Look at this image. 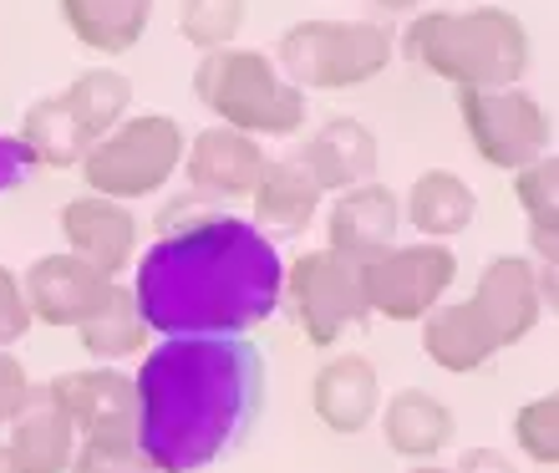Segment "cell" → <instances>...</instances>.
I'll list each match as a JSON object with an SVG mask.
<instances>
[{
	"label": "cell",
	"instance_id": "ac0fdd59",
	"mask_svg": "<svg viewBox=\"0 0 559 473\" xmlns=\"http://www.w3.org/2000/svg\"><path fill=\"white\" fill-rule=\"evenodd\" d=\"M254 229H265V235H300L310 220H316V209H321V184L310 178L306 158L290 153V158H275L260 168V184H254Z\"/></svg>",
	"mask_w": 559,
	"mask_h": 473
},
{
	"label": "cell",
	"instance_id": "1f68e13d",
	"mask_svg": "<svg viewBox=\"0 0 559 473\" xmlns=\"http://www.w3.org/2000/svg\"><path fill=\"white\" fill-rule=\"evenodd\" d=\"M26 367L15 362L11 352H0V428L21 413V402H26Z\"/></svg>",
	"mask_w": 559,
	"mask_h": 473
},
{
	"label": "cell",
	"instance_id": "f546056e",
	"mask_svg": "<svg viewBox=\"0 0 559 473\" xmlns=\"http://www.w3.org/2000/svg\"><path fill=\"white\" fill-rule=\"evenodd\" d=\"M67 473H158L133 438H82Z\"/></svg>",
	"mask_w": 559,
	"mask_h": 473
},
{
	"label": "cell",
	"instance_id": "83f0119b",
	"mask_svg": "<svg viewBox=\"0 0 559 473\" xmlns=\"http://www.w3.org/2000/svg\"><path fill=\"white\" fill-rule=\"evenodd\" d=\"M245 26V0H183L178 5V31L199 51H224Z\"/></svg>",
	"mask_w": 559,
	"mask_h": 473
},
{
	"label": "cell",
	"instance_id": "4fadbf2b",
	"mask_svg": "<svg viewBox=\"0 0 559 473\" xmlns=\"http://www.w3.org/2000/svg\"><path fill=\"white\" fill-rule=\"evenodd\" d=\"M397 229H402L397 193L377 189V184H356V189H346L336 204H331V220H325L331 245H325V250L367 265V260H377L382 250L397 245Z\"/></svg>",
	"mask_w": 559,
	"mask_h": 473
},
{
	"label": "cell",
	"instance_id": "8fae6325",
	"mask_svg": "<svg viewBox=\"0 0 559 473\" xmlns=\"http://www.w3.org/2000/svg\"><path fill=\"white\" fill-rule=\"evenodd\" d=\"M112 285L103 270H92L87 260H76V255H41L36 265L26 270V285H21V296H26V311L31 321H46V326H82L87 316H97L112 296Z\"/></svg>",
	"mask_w": 559,
	"mask_h": 473
},
{
	"label": "cell",
	"instance_id": "e0dca14e",
	"mask_svg": "<svg viewBox=\"0 0 559 473\" xmlns=\"http://www.w3.org/2000/svg\"><path fill=\"white\" fill-rule=\"evenodd\" d=\"M310 402L331 433H361L382 407V382L367 356H331L316 382H310Z\"/></svg>",
	"mask_w": 559,
	"mask_h": 473
},
{
	"label": "cell",
	"instance_id": "7a4b0ae2",
	"mask_svg": "<svg viewBox=\"0 0 559 473\" xmlns=\"http://www.w3.org/2000/svg\"><path fill=\"white\" fill-rule=\"evenodd\" d=\"M128 291L138 321L158 336H245L280 311L285 265L250 220L204 214L143 250Z\"/></svg>",
	"mask_w": 559,
	"mask_h": 473
},
{
	"label": "cell",
	"instance_id": "6da1fadb",
	"mask_svg": "<svg viewBox=\"0 0 559 473\" xmlns=\"http://www.w3.org/2000/svg\"><path fill=\"white\" fill-rule=\"evenodd\" d=\"M138 448L158 473H204L265 413V356L250 336H163L133 377Z\"/></svg>",
	"mask_w": 559,
	"mask_h": 473
},
{
	"label": "cell",
	"instance_id": "52a82bcc",
	"mask_svg": "<svg viewBox=\"0 0 559 473\" xmlns=\"http://www.w3.org/2000/svg\"><path fill=\"white\" fill-rule=\"evenodd\" d=\"M457 281V255L438 239H417V245H392L377 260L361 265V296L367 311L386 321H423L448 285Z\"/></svg>",
	"mask_w": 559,
	"mask_h": 473
},
{
	"label": "cell",
	"instance_id": "9a60e30c",
	"mask_svg": "<svg viewBox=\"0 0 559 473\" xmlns=\"http://www.w3.org/2000/svg\"><path fill=\"white\" fill-rule=\"evenodd\" d=\"M265 168L260 138L235 128H204L189 149V184L204 199H250Z\"/></svg>",
	"mask_w": 559,
	"mask_h": 473
},
{
	"label": "cell",
	"instance_id": "cb8c5ba5",
	"mask_svg": "<svg viewBox=\"0 0 559 473\" xmlns=\"http://www.w3.org/2000/svg\"><path fill=\"white\" fill-rule=\"evenodd\" d=\"M57 97L67 103V113H72V122L82 128V138H87V143H103V138L122 122V113L133 107V87H128V76L107 72V67L82 72L72 87L57 92Z\"/></svg>",
	"mask_w": 559,
	"mask_h": 473
},
{
	"label": "cell",
	"instance_id": "2e32d148",
	"mask_svg": "<svg viewBox=\"0 0 559 473\" xmlns=\"http://www.w3.org/2000/svg\"><path fill=\"white\" fill-rule=\"evenodd\" d=\"M11 459L21 473H67L76 453L72 417L57 407V398L46 387H26L21 413L11 417Z\"/></svg>",
	"mask_w": 559,
	"mask_h": 473
},
{
	"label": "cell",
	"instance_id": "ba28073f",
	"mask_svg": "<svg viewBox=\"0 0 559 473\" xmlns=\"http://www.w3.org/2000/svg\"><path fill=\"white\" fill-rule=\"evenodd\" d=\"M285 296L295 306V321L316 346H336L346 326L367 321L361 296V265L336 250H306L285 270Z\"/></svg>",
	"mask_w": 559,
	"mask_h": 473
},
{
	"label": "cell",
	"instance_id": "d6a6232c",
	"mask_svg": "<svg viewBox=\"0 0 559 473\" xmlns=\"http://www.w3.org/2000/svg\"><path fill=\"white\" fill-rule=\"evenodd\" d=\"M31 168H36V163H31L26 143H21V138H5V133H0V193L21 189Z\"/></svg>",
	"mask_w": 559,
	"mask_h": 473
},
{
	"label": "cell",
	"instance_id": "5bb4252c",
	"mask_svg": "<svg viewBox=\"0 0 559 473\" xmlns=\"http://www.w3.org/2000/svg\"><path fill=\"white\" fill-rule=\"evenodd\" d=\"M473 306L484 311V321L493 326L499 346H514L539 326L545 316V300H539V281H534V265L524 255H499L488 260V270L478 275V291H473Z\"/></svg>",
	"mask_w": 559,
	"mask_h": 473
},
{
	"label": "cell",
	"instance_id": "8992f818",
	"mask_svg": "<svg viewBox=\"0 0 559 473\" xmlns=\"http://www.w3.org/2000/svg\"><path fill=\"white\" fill-rule=\"evenodd\" d=\"M183 163V128L163 113H143V118L118 122L103 143H92L82 158V178L97 199H143V193L163 189L174 168Z\"/></svg>",
	"mask_w": 559,
	"mask_h": 473
},
{
	"label": "cell",
	"instance_id": "8d00e7d4",
	"mask_svg": "<svg viewBox=\"0 0 559 473\" xmlns=\"http://www.w3.org/2000/svg\"><path fill=\"white\" fill-rule=\"evenodd\" d=\"M413 473H453V469H438V463H417Z\"/></svg>",
	"mask_w": 559,
	"mask_h": 473
},
{
	"label": "cell",
	"instance_id": "4dcf8cb0",
	"mask_svg": "<svg viewBox=\"0 0 559 473\" xmlns=\"http://www.w3.org/2000/svg\"><path fill=\"white\" fill-rule=\"evenodd\" d=\"M26 331H31V311H26V296H21V281L0 265V352L15 346Z\"/></svg>",
	"mask_w": 559,
	"mask_h": 473
},
{
	"label": "cell",
	"instance_id": "e575fe53",
	"mask_svg": "<svg viewBox=\"0 0 559 473\" xmlns=\"http://www.w3.org/2000/svg\"><path fill=\"white\" fill-rule=\"evenodd\" d=\"M377 11H386V15H397V11H417V5H427V0H371Z\"/></svg>",
	"mask_w": 559,
	"mask_h": 473
},
{
	"label": "cell",
	"instance_id": "f1b7e54d",
	"mask_svg": "<svg viewBox=\"0 0 559 473\" xmlns=\"http://www.w3.org/2000/svg\"><path fill=\"white\" fill-rule=\"evenodd\" d=\"M514 438H519V448H524L534 463L555 469L559 463V398L555 392L519 407L514 413Z\"/></svg>",
	"mask_w": 559,
	"mask_h": 473
},
{
	"label": "cell",
	"instance_id": "484cf974",
	"mask_svg": "<svg viewBox=\"0 0 559 473\" xmlns=\"http://www.w3.org/2000/svg\"><path fill=\"white\" fill-rule=\"evenodd\" d=\"M519 204L530 214V239H534V255L555 265L559 260V158L545 153V158H534L530 168H519Z\"/></svg>",
	"mask_w": 559,
	"mask_h": 473
},
{
	"label": "cell",
	"instance_id": "d4e9b609",
	"mask_svg": "<svg viewBox=\"0 0 559 473\" xmlns=\"http://www.w3.org/2000/svg\"><path fill=\"white\" fill-rule=\"evenodd\" d=\"M21 143H26L31 163H46V168H76L92 149L61 97H41L31 107L26 122H21Z\"/></svg>",
	"mask_w": 559,
	"mask_h": 473
},
{
	"label": "cell",
	"instance_id": "836d02e7",
	"mask_svg": "<svg viewBox=\"0 0 559 473\" xmlns=\"http://www.w3.org/2000/svg\"><path fill=\"white\" fill-rule=\"evenodd\" d=\"M453 473H519V469L509 463V453H499V448H468Z\"/></svg>",
	"mask_w": 559,
	"mask_h": 473
},
{
	"label": "cell",
	"instance_id": "603a6c76",
	"mask_svg": "<svg viewBox=\"0 0 559 473\" xmlns=\"http://www.w3.org/2000/svg\"><path fill=\"white\" fill-rule=\"evenodd\" d=\"M402 214H407V224H413V229H423V239H448V235H457V229H468V224H473L478 199H473V189L457 174L432 168V174H423L413 184V193H407Z\"/></svg>",
	"mask_w": 559,
	"mask_h": 473
},
{
	"label": "cell",
	"instance_id": "d590c367",
	"mask_svg": "<svg viewBox=\"0 0 559 473\" xmlns=\"http://www.w3.org/2000/svg\"><path fill=\"white\" fill-rule=\"evenodd\" d=\"M0 473H21V469H15V459H11V448H5V444H0Z\"/></svg>",
	"mask_w": 559,
	"mask_h": 473
},
{
	"label": "cell",
	"instance_id": "9c48e42d",
	"mask_svg": "<svg viewBox=\"0 0 559 473\" xmlns=\"http://www.w3.org/2000/svg\"><path fill=\"white\" fill-rule=\"evenodd\" d=\"M457 113L468 128L478 158L493 168H530L549 153V118L530 92L499 87V92H457Z\"/></svg>",
	"mask_w": 559,
	"mask_h": 473
},
{
	"label": "cell",
	"instance_id": "30bf717a",
	"mask_svg": "<svg viewBox=\"0 0 559 473\" xmlns=\"http://www.w3.org/2000/svg\"><path fill=\"white\" fill-rule=\"evenodd\" d=\"M46 392L57 398L61 413L72 417L76 444H82V438H133V428H138L133 377H122V371H112V367L61 371V377L46 382Z\"/></svg>",
	"mask_w": 559,
	"mask_h": 473
},
{
	"label": "cell",
	"instance_id": "4316f807",
	"mask_svg": "<svg viewBox=\"0 0 559 473\" xmlns=\"http://www.w3.org/2000/svg\"><path fill=\"white\" fill-rule=\"evenodd\" d=\"M76 336H82V352H92L97 362H118V356H133L143 352L147 341V326L138 321V306H133V291L128 285H112V296L97 316L76 326Z\"/></svg>",
	"mask_w": 559,
	"mask_h": 473
},
{
	"label": "cell",
	"instance_id": "7402d4cb",
	"mask_svg": "<svg viewBox=\"0 0 559 473\" xmlns=\"http://www.w3.org/2000/svg\"><path fill=\"white\" fill-rule=\"evenodd\" d=\"M61 15L82 46L103 51V57H122L143 42L153 0H61Z\"/></svg>",
	"mask_w": 559,
	"mask_h": 473
},
{
	"label": "cell",
	"instance_id": "5b68a950",
	"mask_svg": "<svg viewBox=\"0 0 559 473\" xmlns=\"http://www.w3.org/2000/svg\"><path fill=\"white\" fill-rule=\"evenodd\" d=\"M280 67L285 82L306 92L361 87L392 61V31L377 21H300L280 36Z\"/></svg>",
	"mask_w": 559,
	"mask_h": 473
},
{
	"label": "cell",
	"instance_id": "ffe728a7",
	"mask_svg": "<svg viewBox=\"0 0 559 473\" xmlns=\"http://www.w3.org/2000/svg\"><path fill=\"white\" fill-rule=\"evenodd\" d=\"M300 158H306L310 178L321 184V193H331V189L346 193L356 184H367L371 168H377V138H371L367 122L336 118L300 149Z\"/></svg>",
	"mask_w": 559,
	"mask_h": 473
},
{
	"label": "cell",
	"instance_id": "d6986e66",
	"mask_svg": "<svg viewBox=\"0 0 559 473\" xmlns=\"http://www.w3.org/2000/svg\"><path fill=\"white\" fill-rule=\"evenodd\" d=\"M423 352L442 371H478L503 346L493 336V326L484 321V311L473 300H457V306H432L423 316Z\"/></svg>",
	"mask_w": 559,
	"mask_h": 473
},
{
	"label": "cell",
	"instance_id": "277c9868",
	"mask_svg": "<svg viewBox=\"0 0 559 473\" xmlns=\"http://www.w3.org/2000/svg\"><path fill=\"white\" fill-rule=\"evenodd\" d=\"M193 92L219 118V128L250 138H290L306 122V92L285 82L265 51H204Z\"/></svg>",
	"mask_w": 559,
	"mask_h": 473
},
{
	"label": "cell",
	"instance_id": "44dd1931",
	"mask_svg": "<svg viewBox=\"0 0 559 473\" xmlns=\"http://www.w3.org/2000/svg\"><path fill=\"white\" fill-rule=\"evenodd\" d=\"M382 433L392 453H402L413 463H432L442 448L453 444V413H448V402H438L423 387H402L386 402Z\"/></svg>",
	"mask_w": 559,
	"mask_h": 473
},
{
	"label": "cell",
	"instance_id": "3957f363",
	"mask_svg": "<svg viewBox=\"0 0 559 473\" xmlns=\"http://www.w3.org/2000/svg\"><path fill=\"white\" fill-rule=\"evenodd\" d=\"M402 51L413 67L453 82L457 92L514 87L530 67V31L514 11L478 5V11H427L407 26Z\"/></svg>",
	"mask_w": 559,
	"mask_h": 473
},
{
	"label": "cell",
	"instance_id": "7c38bea8",
	"mask_svg": "<svg viewBox=\"0 0 559 473\" xmlns=\"http://www.w3.org/2000/svg\"><path fill=\"white\" fill-rule=\"evenodd\" d=\"M61 235H67L76 260L103 270L107 281H118L138 255V220L118 199H97V193L72 199V204L61 209Z\"/></svg>",
	"mask_w": 559,
	"mask_h": 473
}]
</instances>
